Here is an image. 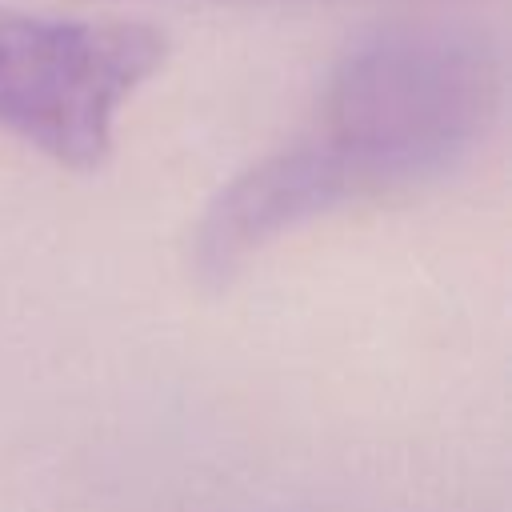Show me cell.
Listing matches in <instances>:
<instances>
[{
    "label": "cell",
    "instance_id": "cell-2",
    "mask_svg": "<svg viewBox=\"0 0 512 512\" xmlns=\"http://www.w3.org/2000/svg\"><path fill=\"white\" fill-rule=\"evenodd\" d=\"M164 36L128 20L0 8V128L64 168H96L128 96L160 68Z\"/></svg>",
    "mask_w": 512,
    "mask_h": 512
},
{
    "label": "cell",
    "instance_id": "cell-1",
    "mask_svg": "<svg viewBox=\"0 0 512 512\" xmlns=\"http://www.w3.org/2000/svg\"><path fill=\"white\" fill-rule=\"evenodd\" d=\"M500 96V52L476 28L372 32L328 76L312 124L208 204L192 236L196 276L224 284L264 244L332 208L444 176L480 144Z\"/></svg>",
    "mask_w": 512,
    "mask_h": 512
}]
</instances>
